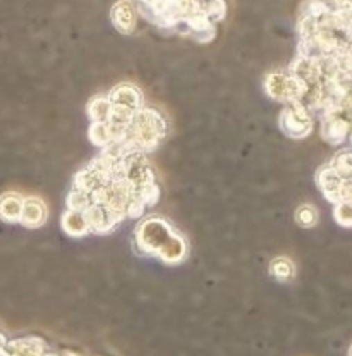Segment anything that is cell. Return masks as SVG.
<instances>
[{"mask_svg":"<svg viewBox=\"0 0 352 356\" xmlns=\"http://www.w3.org/2000/svg\"><path fill=\"white\" fill-rule=\"evenodd\" d=\"M90 140L98 148H105L114 141V131L107 121H93L90 126Z\"/></svg>","mask_w":352,"mask_h":356,"instance_id":"8fae6325","label":"cell"},{"mask_svg":"<svg viewBox=\"0 0 352 356\" xmlns=\"http://www.w3.org/2000/svg\"><path fill=\"white\" fill-rule=\"evenodd\" d=\"M270 272L274 274L275 279L284 282V281H290V279L294 277V274H296V267H294V264L287 259V257H278V259L271 261Z\"/></svg>","mask_w":352,"mask_h":356,"instance_id":"4fadbf2b","label":"cell"},{"mask_svg":"<svg viewBox=\"0 0 352 356\" xmlns=\"http://www.w3.org/2000/svg\"><path fill=\"white\" fill-rule=\"evenodd\" d=\"M165 134L167 121L162 112L143 107L136 112L134 119L131 121L126 141H129L134 148L148 155L150 152L157 150Z\"/></svg>","mask_w":352,"mask_h":356,"instance_id":"7a4b0ae2","label":"cell"},{"mask_svg":"<svg viewBox=\"0 0 352 356\" xmlns=\"http://www.w3.org/2000/svg\"><path fill=\"white\" fill-rule=\"evenodd\" d=\"M107 97L110 100V104L122 105V107H128L131 111H140V108H143V93L140 92L137 86L128 85V83L112 88Z\"/></svg>","mask_w":352,"mask_h":356,"instance_id":"52a82bcc","label":"cell"},{"mask_svg":"<svg viewBox=\"0 0 352 356\" xmlns=\"http://www.w3.org/2000/svg\"><path fill=\"white\" fill-rule=\"evenodd\" d=\"M88 115L93 121H107L110 115V100L108 97H95L88 104Z\"/></svg>","mask_w":352,"mask_h":356,"instance_id":"7c38bea8","label":"cell"},{"mask_svg":"<svg viewBox=\"0 0 352 356\" xmlns=\"http://www.w3.org/2000/svg\"><path fill=\"white\" fill-rule=\"evenodd\" d=\"M278 124L289 138L301 140L313 131V118L303 104H289L282 111Z\"/></svg>","mask_w":352,"mask_h":356,"instance_id":"3957f363","label":"cell"},{"mask_svg":"<svg viewBox=\"0 0 352 356\" xmlns=\"http://www.w3.org/2000/svg\"><path fill=\"white\" fill-rule=\"evenodd\" d=\"M62 229L65 234L71 236V238H85V236L92 234L88 220H86L85 213L81 210H65L62 216Z\"/></svg>","mask_w":352,"mask_h":356,"instance_id":"9c48e42d","label":"cell"},{"mask_svg":"<svg viewBox=\"0 0 352 356\" xmlns=\"http://www.w3.org/2000/svg\"><path fill=\"white\" fill-rule=\"evenodd\" d=\"M330 165L344 181L352 179V154H339L330 162Z\"/></svg>","mask_w":352,"mask_h":356,"instance_id":"2e32d148","label":"cell"},{"mask_svg":"<svg viewBox=\"0 0 352 356\" xmlns=\"http://www.w3.org/2000/svg\"><path fill=\"white\" fill-rule=\"evenodd\" d=\"M349 356H352V346L349 348Z\"/></svg>","mask_w":352,"mask_h":356,"instance_id":"e0dca14e","label":"cell"},{"mask_svg":"<svg viewBox=\"0 0 352 356\" xmlns=\"http://www.w3.org/2000/svg\"><path fill=\"white\" fill-rule=\"evenodd\" d=\"M317 184L328 202L339 203L342 200L344 179L333 170V167L330 163L323 165L317 172Z\"/></svg>","mask_w":352,"mask_h":356,"instance_id":"5b68a950","label":"cell"},{"mask_svg":"<svg viewBox=\"0 0 352 356\" xmlns=\"http://www.w3.org/2000/svg\"><path fill=\"white\" fill-rule=\"evenodd\" d=\"M333 219L337 224L344 227H352V202L351 200H340L335 203V210H333Z\"/></svg>","mask_w":352,"mask_h":356,"instance_id":"5bb4252c","label":"cell"},{"mask_svg":"<svg viewBox=\"0 0 352 356\" xmlns=\"http://www.w3.org/2000/svg\"><path fill=\"white\" fill-rule=\"evenodd\" d=\"M47 217H49V210H47L45 202L42 198H38V196H26L24 198L19 224L30 229L42 227L47 222Z\"/></svg>","mask_w":352,"mask_h":356,"instance_id":"8992f818","label":"cell"},{"mask_svg":"<svg viewBox=\"0 0 352 356\" xmlns=\"http://www.w3.org/2000/svg\"><path fill=\"white\" fill-rule=\"evenodd\" d=\"M347 131H349V126L344 119L339 118H330L328 121L323 124V138H325L328 143H342L347 136Z\"/></svg>","mask_w":352,"mask_h":356,"instance_id":"30bf717a","label":"cell"},{"mask_svg":"<svg viewBox=\"0 0 352 356\" xmlns=\"http://www.w3.org/2000/svg\"><path fill=\"white\" fill-rule=\"evenodd\" d=\"M296 222L301 227H315L318 222V210L313 205H301L296 210Z\"/></svg>","mask_w":352,"mask_h":356,"instance_id":"9a60e30c","label":"cell"},{"mask_svg":"<svg viewBox=\"0 0 352 356\" xmlns=\"http://www.w3.org/2000/svg\"><path fill=\"white\" fill-rule=\"evenodd\" d=\"M24 196L16 191H9L0 196V219L7 224H17L23 212Z\"/></svg>","mask_w":352,"mask_h":356,"instance_id":"ba28073f","label":"cell"},{"mask_svg":"<svg viewBox=\"0 0 352 356\" xmlns=\"http://www.w3.org/2000/svg\"><path fill=\"white\" fill-rule=\"evenodd\" d=\"M136 246L144 255L177 265L186 260L187 243L183 236L162 217H148L136 229Z\"/></svg>","mask_w":352,"mask_h":356,"instance_id":"6da1fadb","label":"cell"},{"mask_svg":"<svg viewBox=\"0 0 352 356\" xmlns=\"http://www.w3.org/2000/svg\"><path fill=\"white\" fill-rule=\"evenodd\" d=\"M110 19L115 30L124 33V35H129V33L136 30L137 10L133 0H119V2H115L110 10Z\"/></svg>","mask_w":352,"mask_h":356,"instance_id":"277c9868","label":"cell"}]
</instances>
